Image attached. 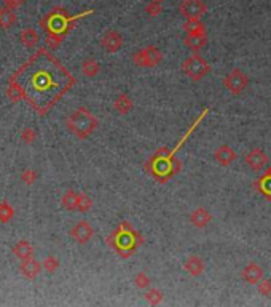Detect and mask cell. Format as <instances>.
<instances>
[{"instance_id": "obj_1", "label": "cell", "mask_w": 271, "mask_h": 307, "mask_svg": "<svg viewBox=\"0 0 271 307\" xmlns=\"http://www.w3.org/2000/svg\"><path fill=\"white\" fill-rule=\"evenodd\" d=\"M74 75L45 48L38 50L10 79L21 96L43 115L74 85Z\"/></svg>"}, {"instance_id": "obj_2", "label": "cell", "mask_w": 271, "mask_h": 307, "mask_svg": "<svg viewBox=\"0 0 271 307\" xmlns=\"http://www.w3.org/2000/svg\"><path fill=\"white\" fill-rule=\"evenodd\" d=\"M208 112H209V109H204V111L201 112V115H199V117L196 119L195 123H193L189 128V131L184 134V138L179 141V144L174 147L171 152H167L166 149H161L160 152H157L153 155V158L150 160V163H148V168L147 170L152 173L153 178H158L160 183H166L167 179H169L171 176H174L177 173V170L180 168V165L176 162V154H177V151L184 146V143H185L187 139H189L190 134L195 131V128L199 125V122L203 120V117H206V115H208Z\"/></svg>"}, {"instance_id": "obj_3", "label": "cell", "mask_w": 271, "mask_h": 307, "mask_svg": "<svg viewBox=\"0 0 271 307\" xmlns=\"http://www.w3.org/2000/svg\"><path fill=\"white\" fill-rule=\"evenodd\" d=\"M140 240H142L140 235L136 232L130 224L121 222L120 227L110 235L108 243H110V246L118 254L123 256V258H130V256L136 251V248L139 246Z\"/></svg>"}, {"instance_id": "obj_4", "label": "cell", "mask_w": 271, "mask_h": 307, "mask_svg": "<svg viewBox=\"0 0 271 307\" xmlns=\"http://www.w3.org/2000/svg\"><path fill=\"white\" fill-rule=\"evenodd\" d=\"M67 126L77 138L86 139L96 128H98V119L85 107H79L67 119Z\"/></svg>"}, {"instance_id": "obj_5", "label": "cell", "mask_w": 271, "mask_h": 307, "mask_svg": "<svg viewBox=\"0 0 271 307\" xmlns=\"http://www.w3.org/2000/svg\"><path fill=\"white\" fill-rule=\"evenodd\" d=\"M180 67H182V72L191 80H201L211 72V64L198 53H193L189 58H185Z\"/></svg>"}, {"instance_id": "obj_6", "label": "cell", "mask_w": 271, "mask_h": 307, "mask_svg": "<svg viewBox=\"0 0 271 307\" xmlns=\"http://www.w3.org/2000/svg\"><path fill=\"white\" fill-rule=\"evenodd\" d=\"M161 60H163V53L160 51V48L153 47V45L136 51L133 56V61L137 67H155L161 62Z\"/></svg>"}, {"instance_id": "obj_7", "label": "cell", "mask_w": 271, "mask_h": 307, "mask_svg": "<svg viewBox=\"0 0 271 307\" xmlns=\"http://www.w3.org/2000/svg\"><path fill=\"white\" fill-rule=\"evenodd\" d=\"M249 85V77L247 74H244L240 69H233L225 75L223 79V87L227 88V92L231 94H240Z\"/></svg>"}, {"instance_id": "obj_8", "label": "cell", "mask_w": 271, "mask_h": 307, "mask_svg": "<svg viewBox=\"0 0 271 307\" xmlns=\"http://www.w3.org/2000/svg\"><path fill=\"white\" fill-rule=\"evenodd\" d=\"M179 13L185 19H201L208 13V5L204 0H182L179 5Z\"/></svg>"}, {"instance_id": "obj_9", "label": "cell", "mask_w": 271, "mask_h": 307, "mask_svg": "<svg viewBox=\"0 0 271 307\" xmlns=\"http://www.w3.org/2000/svg\"><path fill=\"white\" fill-rule=\"evenodd\" d=\"M93 227L89 226L88 221H79L75 224V226L70 229V235H72V239L80 243V245H85L89 240H91L93 237Z\"/></svg>"}, {"instance_id": "obj_10", "label": "cell", "mask_w": 271, "mask_h": 307, "mask_svg": "<svg viewBox=\"0 0 271 307\" xmlns=\"http://www.w3.org/2000/svg\"><path fill=\"white\" fill-rule=\"evenodd\" d=\"M102 48L108 53H117V51L123 47V37L117 31H108L104 34V37L101 38Z\"/></svg>"}, {"instance_id": "obj_11", "label": "cell", "mask_w": 271, "mask_h": 307, "mask_svg": "<svg viewBox=\"0 0 271 307\" xmlns=\"http://www.w3.org/2000/svg\"><path fill=\"white\" fill-rule=\"evenodd\" d=\"M263 275H265V272H263L262 266H259L257 262H249L241 272L243 280L249 285H257L263 278Z\"/></svg>"}, {"instance_id": "obj_12", "label": "cell", "mask_w": 271, "mask_h": 307, "mask_svg": "<svg viewBox=\"0 0 271 307\" xmlns=\"http://www.w3.org/2000/svg\"><path fill=\"white\" fill-rule=\"evenodd\" d=\"M246 163L249 165V168L250 170H262L263 166L267 165L268 162V157H267V154L263 152L262 149H259V147H254V149H250L247 152V155H246Z\"/></svg>"}, {"instance_id": "obj_13", "label": "cell", "mask_w": 271, "mask_h": 307, "mask_svg": "<svg viewBox=\"0 0 271 307\" xmlns=\"http://www.w3.org/2000/svg\"><path fill=\"white\" fill-rule=\"evenodd\" d=\"M42 272V266L40 262L35 261L34 258H29V259H24L21 261V264H19V274L26 277L27 280H34L38 277V274Z\"/></svg>"}, {"instance_id": "obj_14", "label": "cell", "mask_w": 271, "mask_h": 307, "mask_svg": "<svg viewBox=\"0 0 271 307\" xmlns=\"http://www.w3.org/2000/svg\"><path fill=\"white\" fill-rule=\"evenodd\" d=\"M184 43L193 53H198L199 50H203L208 45V34H187Z\"/></svg>"}, {"instance_id": "obj_15", "label": "cell", "mask_w": 271, "mask_h": 307, "mask_svg": "<svg viewBox=\"0 0 271 307\" xmlns=\"http://www.w3.org/2000/svg\"><path fill=\"white\" fill-rule=\"evenodd\" d=\"M190 221L191 224L195 227H199V229H203L206 226H209L211 221H212V216L211 213L206 208L203 207H198L196 210H193L191 211V215H190Z\"/></svg>"}, {"instance_id": "obj_16", "label": "cell", "mask_w": 271, "mask_h": 307, "mask_svg": "<svg viewBox=\"0 0 271 307\" xmlns=\"http://www.w3.org/2000/svg\"><path fill=\"white\" fill-rule=\"evenodd\" d=\"M184 269L191 277H199V275L204 272V262L199 256H190V258L184 262Z\"/></svg>"}, {"instance_id": "obj_17", "label": "cell", "mask_w": 271, "mask_h": 307, "mask_svg": "<svg viewBox=\"0 0 271 307\" xmlns=\"http://www.w3.org/2000/svg\"><path fill=\"white\" fill-rule=\"evenodd\" d=\"M236 152L231 149V147L228 146H220L218 149L216 151V160L218 163H220L222 166H228L231 165L236 160Z\"/></svg>"}, {"instance_id": "obj_18", "label": "cell", "mask_w": 271, "mask_h": 307, "mask_svg": "<svg viewBox=\"0 0 271 307\" xmlns=\"http://www.w3.org/2000/svg\"><path fill=\"white\" fill-rule=\"evenodd\" d=\"M13 254H15L16 258L21 259V261L34 258V246H32L27 240H21V242H18L15 246H13Z\"/></svg>"}, {"instance_id": "obj_19", "label": "cell", "mask_w": 271, "mask_h": 307, "mask_svg": "<svg viewBox=\"0 0 271 307\" xmlns=\"http://www.w3.org/2000/svg\"><path fill=\"white\" fill-rule=\"evenodd\" d=\"M113 107H115V111L117 112L126 115L128 112L133 111V99L126 93H121V94L117 96V99H115Z\"/></svg>"}, {"instance_id": "obj_20", "label": "cell", "mask_w": 271, "mask_h": 307, "mask_svg": "<svg viewBox=\"0 0 271 307\" xmlns=\"http://www.w3.org/2000/svg\"><path fill=\"white\" fill-rule=\"evenodd\" d=\"M15 21H16V15H15V11H13V8H10V6L0 8V28L8 29L15 24Z\"/></svg>"}, {"instance_id": "obj_21", "label": "cell", "mask_w": 271, "mask_h": 307, "mask_svg": "<svg viewBox=\"0 0 271 307\" xmlns=\"http://www.w3.org/2000/svg\"><path fill=\"white\" fill-rule=\"evenodd\" d=\"M19 38H21V43L24 45V47L32 48L38 40V34L34 28H26L21 34H19Z\"/></svg>"}, {"instance_id": "obj_22", "label": "cell", "mask_w": 271, "mask_h": 307, "mask_svg": "<svg viewBox=\"0 0 271 307\" xmlns=\"http://www.w3.org/2000/svg\"><path fill=\"white\" fill-rule=\"evenodd\" d=\"M77 203H79V192L67 190L61 198V205L64 210L74 211V210H77Z\"/></svg>"}, {"instance_id": "obj_23", "label": "cell", "mask_w": 271, "mask_h": 307, "mask_svg": "<svg viewBox=\"0 0 271 307\" xmlns=\"http://www.w3.org/2000/svg\"><path fill=\"white\" fill-rule=\"evenodd\" d=\"M184 31L187 34H206V28L201 19H185Z\"/></svg>"}, {"instance_id": "obj_24", "label": "cell", "mask_w": 271, "mask_h": 307, "mask_svg": "<svg viewBox=\"0 0 271 307\" xmlns=\"http://www.w3.org/2000/svg\"><path fill=\"white\" fill-rule=\"evenodd\" d=\"M99 62L96 61V60H91V58H89V60H86V61H83V64H81V72L85 74L86 77H96L98 75V72H99Z\"/></svg>"}, {"instance_id": "obj_25", "label": "cell", "mask_w": 271, "mask_h": 307, "mask_svg": "<svg viewBox=\"0 0 271 307\" xmlns=\"http://www.w3.org/2000/svg\"><path fill=\"white\" fill-rule=\"evenodd\" d=\"M257 187L260 189V192L263 195L271 200V170L267 171L265 175L259 179V184H257Z\"/></svg>"}, {"instance_id": "obj_26", "label": "cell", "mask_w": 271, "mask_h": 307, "mask_svg": "<svg viewBox=\"0 0 271 307\" xmlns=\"http://www.w3.org/2000/svg\"><path fill=\"white\" fill-rule=\"evenodd\" d=\"M145 299L150 306H158L161 304V301H163V293H161L158 288H150V290L145 293Z\"/></svg>"}, {"instance_id": "obj_27", "label": "cell", "mask_w": 271, "mask_h": 307, "mask_svg": "<svg viewBox=\"0 0 271 307\" xmlns=\"http://www.w3.org/2000/svg\"><path fill=\"white\" fill-rule=\"evenodd\" d=\"M15 216V210L8 202L0 203V222H8Z\"/></svg>"}, {"instance_id": "obj_28", "label": "cell", "mask_w": 271, "mask_h": 307, "mask_svg": "<svg viewBox=\"0 0 271 307\" xmlns=\"http://www.w3.org/2000/svg\"><path fill=\"white\" fill-rule=\"evenodd\" d=\"M93 207V200L86 194H79V203H77V211L80 213H86Z\"/></svg>"}, {"instance_id": "obj_29", "label": "cell", "mask_w": 271, "mask_h": 307, "mask_svg": "<svg viewBox=\"0 0 271 307\" xmlns=\"http://www.w3.org/2000/svg\"><path fill=\"white\" fill-rule=\"evenodd\" d=\"M145 13L148 16H152V18H155V16H160L161 13H163V6H161V3L160 2H148L147 5H145Z\"/></svg>"}, {"instance_id": "obj_30", "label": "cell", "mask_w": 271, "mask_h": 307, "mask_svg": "<svg viewBox=\"0 0 271 307\" xmlns=\"http://www.w3.org/2000/svg\"><path fill=\"white\" fill-rule=\"evenodd\" d=\"M134 283L137 288H140V290H145V288L150 286V278H148V275L145 272H139L137 275L134 277Z\"/></svg>"}, {"instance_id": "obj_31", "label": "cell", "mask_w": 271, "mask_h": 307, "mask_svg": "<svg viewBox=\"0 0 271 307\" xmlns=\"http://www.w3.org/2000/svg\"><path fill=\"white\" fill-rule=\"evenodd\" d=\"M257 290H259L262 296H270L271 294V280L262 278L259 283H257Z\"/></svg>"}, {"instance_id": "obj_32", "label": "cell", "mask_w": 271, "mask_h": 307, "mask_svg": "<svg viewBox=\"0 0 271 307\" xmlns=\"http://www.w3.org/2000/svg\"><path fill=\"white\" fill-rule=\"evenodd\" d=\"M43 267L47 269V271H48L50 274H53V272H56V269L59 267V261H57V259L54 258V256H50V258L45 259Z\"/></svg>"}, {"instance_id": "obj_33", "label": "cell", "mask_w": 271, "mask_h": 307, "mask_svg": "<svg viewBox=\"0 0 271 307\" xmlns=\"http://www.w3.org/2000/svg\"><path fill=\"white\" fill-rule=\"evenodd\" d=\"M26 143H32V141H34V138H35V133L30 130V128H27V130H26L24 133H23V136H21Z\"/></svg>"}, {"instance_id": "obj_34", "label": "cell", "mask_w": 271, "mask_h": 307, "mask_svg": "<svg viewBox=\"0 0 271 307\" xmlns=\"http://www.w3.org/2000/svg\"><path fill=\"white\" fill-rule=\"evenodd\" d=\"M23 179H24V181L27 183V184H30V183H32V181H34V179H35V173L32 171V170L24 171V173H23Z\"/></svg>"}, {"instance_id": "obj_35", "label": "cell", "mask_w": 271, "mask_h": 307, "mask_svg": "<svg viewBox=\"0 0 271 307\" xmlns=\"http://www.w3.org/2000/svg\"><path fill=\"white\" fill-rule=\"evenodd\" d=\"M23 2H24V0H5L6 6H10V8H13V10L18 8V6H21Z\"/></svg>"}, {"instance_id": "obj_36", "label": "cell", "mask_w": 271, "mask_h": 307, "mask_svg": "<svg viewBox=\"0 0 271 307\" xmlns=\"http://www.w3.org/2000/svg\"><path fill=\"white\" fill-rule=\"evenodd\" d=\"M153 2H160V3H163V2H164V0H153Z\"/></svg>"}]
</instances>
